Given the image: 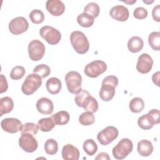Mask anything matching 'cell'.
<instances>
[{
  "instance_id": "obj_1",
  "label": "cell",
  "mask_w": 160,
  "mask_h": 160,
  "mask_svg": "<svg viewBox=\"0 0 160 160\" xmlns=\"http://www.w3.org/2000/svg\"><path fill=\"white\" fill-rule=\"evenodd\" d=\"M118 84V79L116 76L110 75L104 78L99 90V97L103 101H111L115 95V88Z\"/></svg>"
},
{
  "instance_id": "obj_2",
  "label": "cell",
  "mask_w": 160,
  "mask_h": 160,
  "mask_svg": "<svg viewBox=\"0 0 160 160\" xmlns=\"http://www.w3.org/2000/svg\"><path fill=\"white\" fill-rule=\"evenodd\" d=\"M70 41L75 51L80 54L87 52L89 48V42L86 35L81 31H75L70 35Z\"/></svg>"
},
{
  "instance_id": "obj_3",
  "label": "cell",
  "mask_w": 160,
  "mask_h": 160,
  "mask_svg": "<svg viewBox=\"0 0 160 160\" xmlns=\"http://www.w3.org/2000/svg\"><path fill=\"white\" fill-rule=\"evenodd\" d=\"M42 84V78L37 74H29L24 81L22 86V92L27 96L34 93Z\"/></svg>"
},
{
  "instance_id": "obj_4",
  "label": "cell",
  "mask_w": 160,
  "mask_h": 160,
  "mask_svg": "<svg viewBox=\"0 0 160 160\" xmlns=\"http://www.w3.org/2000/svg\"><path fill=\"white\" fill-rule=\"evenodd\" d=\"M133 149V144L128 138H122L112 148L113 157L116 159H123L131 153Z\"/></svg>"
},
{
  "instance_id": "obj_5",
  "label": "cell",
  "mask_w": 160,
  "mask_h": 160,
  "mask_svg": "<svg viewBox=\"0 0 160 160\" xmlns=\"http://www.w3.org/2000/svg\"><path fill=\"white\" fill-rule=\"evenodd\" d=\"M65 81L68 90L71 93L76 94L82 90V77L78 72L74 71L68 72L65 76Z\"/></svg>"
},
{
  "instance_id": "obj_6",
  "label": "cell",
  "mask_w": 160,
  "mask_h": 160,
  "mask_svg": "<svg viewBox=\"0 0 160 160\" xmlns=\"http://www.w3.org/2000/svg\"><path fill=\"white\" fill-rule=\"evenodd\" d=\"M107 69L106 64L101 60H95L88 63L84 68V74L91 78L98 77Z\"/></svg>"
},
{
  "instance_id": "obj_7",
  "label": "cell",
  "mask_w": 160,
  "mask_h": 160,
  "mask_svg": "<svg viewBox=\"0 0 160 160\" xmlns=\"http://www.w3.org/2000/svg\"><path fill=\"white\" fill-rule=\"evenodd\" d=\"M29 58L34 61L41 60L45 53L46 48L44 44L38 39L32 40L28 48Z\"/></svg>"
},
{
  "instance_id": "obj_8",
  "label": "cell",
  "mask_w": 160,
  "mask_h": 160,
  "mask_svg": "<svg viewBox=\"0 0 160 160\" xmlns=\"http://www.w3.org/2000/svg\"><path fill=\"white\" fill-rule=\"evenodd\" d=\"M39 34L51 45L58 44L61 39V32L52 26H45L42 27L39 30Z\"/></svg>"
},
{
  "instance_id": "obj_9",
  "label": "cell",
  "mask_w": 160,
  "mask_h": 160,
  "mask_svg": "<svg viewBox=\"0 0 160 160\" xmlns=\"http://www.w3.org/2000/svg\"><path fill=\"white\" fill-rule=\"evenodd\" d=\"M119 131L116 128L109 126L101 130L97 135V139L101 145L106 146L111 143L118 136Z\"/></svg>"
},
{
  "instance_id": "obj_10",
  "label": "cell",
  "mask_w": 160,
  "mask_h": 160,
  "mask_svg": "<svg viewBox=\"0 0 160 160\" xmlns=\"http://www.w3.org/2000/svg\"><path fill=\"white\" fill-rule=\"evenodd\" d=\"M19 146L27 152H33L37 149L38 144L32 134L21 133V136L19 139Z\"/></svg>"
},
{
  "instance_id": "obj_11",
  "label": "cell",
  "mask_w": 160,
  "mask_h": 160,
  "mask_svg": "<svg viewBox=\"0 0 160 160\" xmlns=\"http://www.w3.org/2000/svg\"><path fill=\"white\" fill-rule=\"evenodd\" d=\"M29 28L27 19L22 16H18L12 19L9 23V30L14 35H19L26 32Z\"/></svg>"
},
{
  "instance_id": "obj_12",
  "label": "cell",
  "mask_w": 160,
  "mask_h": 160,
  "mask_svg": "<svg viewBox=\"0 0 160 160\" xmlns=\"http://www.w3.org/2000/svg\"><path fill=\"white\" fill-rule=\"evenodd\" d=\"M2 129L9 133L14 134L21 131L23 124L18 119L8 118L2 119L1 122Z\"/></svg>"
},
{
  "instance_id": "obj_13",
  "label": "cell",
  "mask_w": 160,
  "mask_h": 160,
  "mask_svg": "<svg viewBox=\"0 0 160 160\" xmlns=\"http://www.w3.org/2000/svg\"><path fill=\"white\" fill-rule=\"evenodd\" d=\"M153 60L151 56L147 53H142L138 57L136 69L141 74H147L151 70Z\"/></svg>"
},
{
  "instance_id": "obj_14",
  "label": "cell",
  "mask_w": 160,
  "mask_h": 160,
  "mask_svg": "<svg viewBox=\"0 0 160 160\" xmlns=\"http://www.w3.org/2000/svg\"><path fill=\"white\" fill-rule=\"evenodd\" d=\"M109 15L116 21L124 22L128 20L129 12L126 7L122 5H116L111 9Z\"/></svg>"
},
{
  "instance_id": "obj_15",
  "label": "cell",
  "mask_w": 160,
  "mask_h": 160,
  "mask_svg": "<svg viewBox=\"0 0 160 160\" xmlns=\"http://www.w3.org/2000/svg\"><path fill=\"white\" fill-rule=\"evenodd\" d=\"M46 8L51 15L59 16L64 13L65 5L59 0H48L46 2Z\"/></svg>"
},
{
  "instance_id": "obj_16",
  "label": "cell",
  "mask_w": 160,
  "mask_h": 160,
  "mask_svg": "<svg viewBox=\"0 0 160 160\" xmlns=\"http://www.w3.org/2000/svg\"><path fill=\"white\" fill-rule=\"evenodd\" d=\"M36 109L39 112L42 114L49 115L52 113L54 111V105L52 101L47 98H41L36 102Z\"/></svg>"
},
{
  "instance_id": "obj_17",
  "label": "cell",
  "mask_w": 160,
  "mask_h": 160,
  "mask_svg": "<svg viewBox=\"0 0 160 160\" xmlns=\"http://www.w3.org/2000/svg\"><path fill=\"white\" fill-rule=\"evenodd\" d=\"M62 157L65 160H78L79 158V149L71 144H67L62 149Z\"/></svg>"
},
{
  "instance_id": "obj_18",
  "label": "cell",
  "mask_w": 160,
  "mask_h": 160,
  "mask_svg": "<svg viewBox=\"0 0 160 160\" xmlns=\"http://www.w3.org/2000/svg\"><path fill=\"white\" fill-rule=\"evenodd\" d=\"M137 150L139 155L143 157L150 156L153 151V146L150 141L142 139L138 142Z\"/></svg>"
},
{
  "instance_id": "obj_19",
  "label": "cell",
  "mask_w": 160,
  "mask_h": 160,
  "mask_svg": "<svg viewBox=\"0 0 160 160\" xmlns=\"http://www.w3.org/2000/svg\"><path fill=\"white\" fill-rule=\"evenodd\" d=\"M46 88L48 92L51 94H58L62 88L61 81L55 77H52L48 79L46 83Z\"/></svg>"
},
{
  "instance_id": "obj_20",
  "label": "cell",
  "mask_w": 160,
  "mask_h": 160,
  "mask_svg": "<svg viewBox=\"0 0 160 160\" xmlns=\"http://www.w3.org/2000/svg\"><path fill=\"white\" fill-rule=\"evenodd\" d=\"M138 124L141 129L144 130H149L151 129L154 124H156L152 116L148 113L143 114L138 118Z\"/></svg>"
},
{
  "instance_id": "obj_21",
  "label": "cell",
  "mask_w": 160,
  "mask_h": 160,
  "mask_svg": "<svg viewBox=\"0 0 160 160\" xmlns=\"http://www.w3.org/2000/svg\"><path fill=\"white\" fill-rule=\"evenodd\" d=\"M143 46L144 42L142 38L137 36L131 37L128 42V48L129 51L132 53H136L141 51Z\"/></svg>"
},
{
  "instance_id": "obj_22",
  "label": "cell",
  "mask_w": 160,
  "mask_h": 160,
  "mask_svg": "<svg viewBox=\"0 0 160 160\" xmlns=\"http://www.w3.org/2000/svg\"><path fill=\"white\" fill-rule=\"evenodd\" d=\"M14 108V102L11 98L5 96L0 99V116L9 113Z\"/></svg>"
},
{
  "instance_id": "obj_23",
  "label": "cell",
  "mask_w": 160,
  "mask_h": 160,
  "mask_svg": "<svg viewBox=\"0 0 160 160\" xmlns=\"http://www.w3.org/2000/svg\"><path fill=\"white\" fill-rule=\"evenodd\" d=\"M82 108H83L86 111L94 113L98 109V102L97 100L90 94L85 99Z\"/></svg>"
},
{
  "instance_id": "obj_24",
  "label": "cell",
  "mask_w": 160,
  "mask_h": 160,
  "mask_svg": "<svg viewBox=\"0 0 160 160\" xmlns=\"http://www.w3.org/2000/svg\"><path fill=\"white\" fill-rule=\"evenodd\" d=\"M38 126L39 129L42 132H49L51 131L56 126L52 118H44L39 119L38 121Z\"/></svg>"
},
{
  "instance_id": "obj_25",
  "label": "cell",
  "mask_w": 160,
  "mask_h": 160,
  "mask_svg": "<svg viewBox=\"0 0 160 160\" xmlns=\"http://www.w3.org/2000/svg\"><path fill=\"white\" fill-rule=\"evenodd\" d=\"M51 118L56 125H64L69 122L70 115L66 111H61L53 114Z\"/></svg>"
},
{
  "instance_id": "obj_26",
  "label": "cell",
  "mask_w": 160,
  "mask_h": 160,
  "mask_svg": "<svg viewBox=\"0 0 160 160\" xmlns=\"http://www.w3.org/2000/svg\"><path fill=\"white\" fill-rule=\"evenodd\" d=\"M77 21L81 26L83 28H89L93 25L94 18L87 13L82 12L78 15Z\"/></svg>"
},
{
  "instance_id": "obj_27",
  "label": "cell",
  "mask_w": 160,
  "mask_h": 160,
  "mask_svg": "<svg viewBox=\"0 0 160 160\" xmlns=\"http://www.w3.org/2000/svg\"><path fill=\"white\" fill-rule=\"evenodd\" d=\"M129 108L132 112H140L143 110L144 108V102L142 98L136 97L131 100Z\"/></svg>"
},
{
  "instance_id": "obj_28",
  "label": "cell",
  "mask_w": 160,
  "mask_h": 160,
  "mask_svg": "<svg viewBox=\"0 0 160 160\" xmlns=\"http://www.w3.org/2000/svg\"><path fill=\"white\" fill-rule=\"evenodd\" d=\"M148 42L151 48L154 51L160 49V32L159 31L152 32L148 37Z\"/></svg>"
},
{
  "instance_id": "obj_29",
  "label": "cell",
  "mask_w": 160,
  "mask_h": 160,
  "mask_svg": "<svg viewBox=\"0 0 160 160\" xmlns=\"http://www.w3.org/2000/svg\"><path fill=\"white\" fill-rule=\"evenodd\" d=\"M83 149L89 156L94 155L98 151V146L92 139H86L83 143Z\"/></svg>"
},
{
  "instance_id": "obj_30",
  "label": "cell",
  "mask_w": 160,
  "mask_h": 160,
  "mask_svg": "<svg viewBox=\"0 0 160 160\" xmlns=\"http://www.w3.org/2000/svg\"><path fill=\"white\" fill-rule=\"evenodd\" d=\"M79 122L83 126H90L94 123L95 117L93 113L86 111L82 112L79 117Z\"/></svg>"
},
{
  "instance_id": "obj_31",
  "label": "cell",
  "mask_w": 160,
  "mask_h": 160,
  "mask_svg": "<svg viewBox=\"0 0 160 160\" xmlns=\"http://www.w3.org/2000/svg\"><path fill=\"white\" fill-rule=\"evenodd\" d=\"M44 150L48 154L54 155L58 150V144L54 139H48L44 144Z\"/></svg>"
},
{
  "instance_id": "obj_32",
  "label": "cell",
  "mask_w": 160,
  "mask_h": 160,
  "mask_svg": "<svg viewBox=\"0 0 160 160\" xmlns=\"http://www.w3.org/2000/svg\"><path fill=\"white\" fill-rule=\"evenodd\" d=\"M99 11L100 9L99 5L94 2H89L84 8V12L91 15L94 18L99 16Z\"/></svg>"
},
{
  "instance_id": "obj_33",
  "label": "cell",
  "mask_w": 160,
  "mask_h": 160,
  "mask_svg": "<svg viewBox=\"0 0 160 160\" xmlns=\"http://www.w3.org/2000/svg\"><path fill=\"white\" fill-rule=\"evenodd\" d=\"M29 17L32 22L38 24L42 23L44 20V14L39 9H33L29 14Z\"/></svg>"
},
{
  "instance_id": "obj_34",
  "label": "cell",
  "mask_w": 160,
  "mask_h": 160,
  "mask_svg": "<svg viewBox=\"0 0 160 160\" xmlns=\"http://www.w3.org/2000/svg\"><path fill=\"white\" fill-rule=\"evenodd\" d=\"M51 69L48 65L42 64L36 66L33 69V73L37 74L42 78H45L50 74Z\"/></svg>"
},
{
  "instance_id": "obj_35",
  "label": "cell",
  "mask_w": 160,
  "mask_h": 160,
  "mask_svg": "<svg viewBox=\"0 0 160 160\" xmlns=\"http://www.w3.org/2000/svg\"><path fill=\"white\" fill-rule=\"evenodd\" d=\"M25 73L26 71L24 67L16 66L12 69L10 72V77L13 80H19L23 78Z\"/></svg>"
},
{
  "instance_id": "obj_36",
  "label": "cell",
  "mask_w": 160,
  "mask_h": 160,
  "mask_svg": "<svg viewBox=\"0 0 160 160\" xmlns=\"http://www.w3.org/2000/svg\"><path fill=\"white\" fill-rule=\"evenodd\" d=\"M38 126L33 122H26L23 124L21 129V133H29L32 135H36L38 131Z\"/></svg>"
},
{
  "instance_id": "obj_37",
  "label": "cell",
  "mask_w": 160,
  "mask_h": 160,
  "mask_svg": "<svg viewBox=\"0 0 160 160\" xmlns=\"http://www.w3.org/2000/svg\"><path fill=\"white\" fill-rule=\"evenodd\" d=\"M89 95H90V93L85 89H82L79 92L76 94L74 98V101L76 105L78 107L82 108L83 102L84 101L86 97L88 96Z\"/></svg>"
},
{
  "instance_id": "obj_38",
  "label": "cell",
  "mask_w": 160,
  "mask_h": 160,
  "mask_svg": "<svg viewBox=\"0 0 160 160\" xmlns=\"http://www.w3.org/2000/svg\"><path fill=\"white\" fill-rule=\"evenodd\" d=\"M133 16L138 19H145L148 16V11L142 7H138L134 10Z\"/></svg>"
},
{
  "instance_id": "obj_39",
  "label": "cell",
  "mask_w": 160,
  "mask_h": 160,
  "mask_svg": "<svg viewBox=\"0 0 160 160\" xmlns=\"http://www.w3.org/2000/svg\"><path fill=\"white\" fill-rule=\"evenodd\" d=\"M152 16L154 21L157 22L160 21V6L156 5L152 10Z\"/></svg>"
},
{
  "instance_id": "obj_40",
  "label": "cell",
  "mask_w": 160,
  "mask_h": 160,
  "mask_svg": "<svg viewBox=\"0 0 160 160\" xmlns=\"http://www.w3.org/2000/svg\"><path fill=\"white\" fill-rule=\"evenodd\" d=\"M8 88V84L6 77L3 74H1V86H0V93H3L7 91Z\"/></svg>"
},
{
  "instance_id": "obj_41",
  "label": "cell",
  "mask_w": 160,
  "mask_h": 160,
  "mask_svg": "<svg viewBox=\"0 0 160 160\" xmlns=\"http://www.w3.org/2000/svg\"><path fill=\"white\" fill-rule=\"evenodd\" d=\"M149 114H150L152 117L154 118L155 122H156V124H158L160 122V118H159V111L158 109H152L151 110H150L149 112H148Z\"/></svg>"
},
{
  "instance_id": "obj_42",
  "label": "cell",
  "mask_w": 160,
  "mask_h": 160,
  "mask_svg": "<svg viewBox=\"0 0 160 160\" xmlns=\"http://www.w3.org/2000/svg\"><path fill=\"white\" fill-rule=\"evenodd\" d=\"M95 159L96 160H98V159H99V160L100 159H108V160H109L110 157L109 156L108 153L101 152L98 154V156L95 158Z\"/></svg>"
},
{
  "instance_id": "obj_43",
  "label": "cell",
  "mask_w": 160,
  "mask_h": 160,
  "mask_svg": "<svg viewBox=\"0 0 160 160\" xmlns=\"http://www.w3.org/2000/svg\"><path fill=\"white\" fill-rule=\"evenodd\" d=\"M152 80L154 84H155L156 86H159V71H158L155 73H154L152 76Z\"/></svg>"
},
{
  "instance_id": "obj_44",
  "label": "cell",
  "mask_w": 160,
  "mask_h": 160,
  "mask_svg": "<svg viewBox=\"0 0 160 160\" xmlns=\"http://www.w3.org/2000/svg\"><path fill=\"white\" fill-rule=\"evenodd\" d=\"M122 2L126 3V4H132L134 3H135L136 2V0H134V1H123Z\"/></svg>"
}]
</instances>
